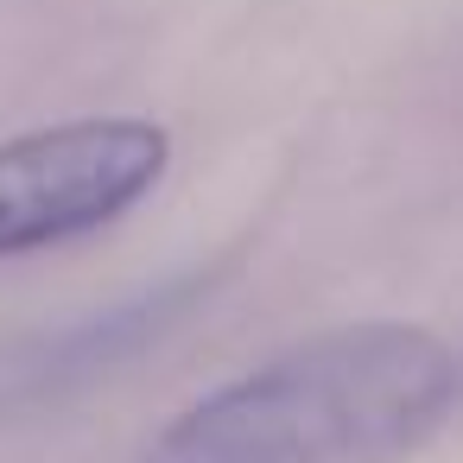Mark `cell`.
<instances>
[{
    "label": "cell",
    "mask_w": 463,
    "mask_h": 463,
    "mask_svg": "<svg viewBox=\"0 0 463 463\" xmlns=\"http://www.w3.org/2000/svg\"><path fill=\"white\" fill-rule=\"evenodd\" d=\"M457 406V355L419 324H349L203 393L140 463H400Z\"/></svg>",
    "instance_id": "1"
},
{
    "label": "cell",
    "mask_w": 463,
    "mask_h": 463,
    "mask_svg": "<svg viewBox=\"0 0 463 463\" xmlns=\"http://www.w3.org/2000/svg\"><path fill=\"white\" fill-rule=\"evenodd\" d=\"M165 172L153 121H71L0 146V260L109 229Z\"/></svg>",
    "instance_id": "2"
},
{
    "label": "cell",
    "mask_w": 463,
    "mask_h": 463,
    "mask_svg": "<svg viewBox=\"0 0 463 463\" xmlns=\"http://www.w3.org/2000/svg\"><path fill=\"white\" fill-rule=\"evenodd\" d=\"M178 305V292H159V298H140V305H128V311H109L102 324H90V330H71L52 355H45V368H39V381H83V374H96V368H115L121 355H134L146 336H159V324H165V311Z\"/></svg>",
    "instance_id": "3"
}]
</instances>
